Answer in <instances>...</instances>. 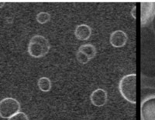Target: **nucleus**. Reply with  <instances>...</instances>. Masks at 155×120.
<instances>
[{
	"label": "nucleus",
	"mask_w": 155,
	"mask_h": 120,
	"mask_svg": "<svg viewBox=\"0 0 155 120\" xmlns=\"http://www.w3.org/2000/svg\"><path fill=\"white\" fill-rule=\"evenodd\" d=\"M128 36L127 33L123 30H116L110 35L109 42L114 48H122L127 44Z\"/></svg>",
	"instance_id": "nucleus-6"
},
{
	"label": "nucleus",
	"mask_w": 155,
	"mask_h": 120,
	"mask_svg": "<svg viewBox=\"0 0 155 120\" xmlns=\"http://www.w3.org/2000/svg\"><path fill=\"white\" fill-rule=\"evenodd\" d=\"M79 52H83L84 54L86 55L89 59H94L96 56L97 51L95 47L92 44H85V45H81L79 48H78V50Z\"/></svg>",
	"instance_id": "nucleus-9"
},
{
	"label": "nucleus",
	"mask_w": 155,
	"mask_h": 120,
	"mask_svg": "<svg viewBox=\"0 0 155 120\" xmlns=\"http://www.w3.org/2000/svg\"><path fill=\"white\" fill-rule=\"evenodd\" d=\"M119 90L124 99L129 103H137V75L129 74L121 78L119 83Z\"/></svg>",
	"instance_id": "nucleus-1"
},
{
	"label": "nucleus",
	"mask_w": 155,
	"mask_h": 120,
	"mask_svg": "<svg viewBox=\"0 0 155 120\" xmlns=\"http://www.w3.org/2000/svg\"><path fill=\"white\" fill-rule=\"evenodd\" d=\"M90 100L93 106L102 107L107 103L108 94L103 89H97L92 92L90 96Z\"/></svg>",
	"instance_id": "nucleus-7"
},
{
	"label": "nucleus",
	"mask_w": 155,
	"mask_h": 120,
	"mask_svg": "<svg viewBox=\"0 0 155 120\" xmlns=\"http://www.w3.org/2000/svg\"><path fill=\"white\" fill-rule=\"evenodd\" d=\"M51 49V44L47 38L41 35H35L30 40L28 53L34 58H41L46 56Z\"/></svg>",
	"instance_id": "nucleus-2"
},
{
	"label": "nucleus",
	"mask_w": 155,
	"mask_h": 120,
	"mask_svg": "<svg viewBox=\"0 0 155 120\" xmlns=\"http://www.w3.org/2000/svg\"><path fill=\"white\" fill-rule=\"evenodd\" d=\"M140 118L141 120H155V94L147 96L142 100Z\"/></svg>",
	"instance_id": "nucleus-4"
},
{
	"label": "nucleus",
	"mask_w": 155,
	"mask_h": 120,
	"mask_svg": "<svg viewBox=\"0 0 155 120\" xmlns=\"http://www.w3.org/2000/svg\"><path fill=\"white\" fill-rule=\"evenodd\" d=\"M8 120H29V118L25 112H19L18 113H16V115L8 118Z\"/></svg>",
	"instance_id": "nucleus-13"
},
{
	"label": "nucleus",
	"mask_w": 155,
	"mask_h": 120,
	"mask_svg": "<svg viewBox=\"0 0 155 120\" xmlns=\"http://www.w3.org/2000/svg\"><path fill=\"white\" fill-rule=\"evenodd\" d=\"M131 13H133V17H134V19H136V6L134 7L133 10L131 11Z\"/></svg>",
	"instance_id": "nucleus-14"
},
{
	"label": "nucleus",
	"mask_w": 155,
	"mask_h": 120,
	"mask_svg": "<svg viewBox=\"0 0 155 120\" xmlns=\"http://www.w3.org/2000/svg\"><path fill=\"white\" fill-rule=\"evenodd\" d=\"M51 15L46 12H39L38 14L36 16V19H37V22L40 24H45V23H48V22L51 21Z\"/></svg>",
	"instance_id": "nucleus-11"
},
{
	"label": "nucleus",
	"mask_w": 155,
	"mask_h": 120,
	"mask_svg": "<svg viewBox=\"0 0 155 120\" xmlns=\"http://www.w3.org/2000/svg\"><path fill=\"white\" fill-rule=\"evenodd\" d=\"M20 103L17 99L12 97H6L0 101V117L9 118L20 112Z\"/></svg>",
	"instance_id": "nucleus-3"
},
{
	"label": "nucleus",
	"mask_w": 155,
	"mask_h": 120,
	"mask_svg": "<svg viewBox=\"0 0 155 120\" xmlns=\"http://www.w3.org/2000/svg\"><path fill=\"white\" fill-rule=\"evenodd\" d=\"M4 5H5V2H0V9L3 7Z\"/></svg>",
	"instance_id": "nucleus-15"
},
{
	"label": "nucleus",
	"mask_w": 155,
	"mask_h": 120,
	"mask_svg": "<svg viewBox=\"0 0 155 120\" xmlns=\"http://www.w3.org/2000/svg\"><path fill=\"white\" fill-rule=\"evenodd\" d=\"M76 59H77L78 61L82 65L86 64V63H88L90 61L89 58L86 55L84 54L83 52H79V51H78V52L76 53Z\"/></svg>",
	"instance_id": "nucleus-12"
},
{
	"label": "nucleus",
	"mask_w": 155,
	"mask_h": 120,
	"mask_svg": "<svg viewBox=\"0 0 155 120\" xmlns=\"http://www.w3.org/2000/svg\"><path fill=\"white\" fill-rule=\"evenodd\" d=\"M74 35L80 41H86L92 35V29L86 24L79 25L74 30Z\"/></svg>",
	"instance_id": "nucleus-8"
},
{
	"label": "nucleus",
	"mask_w": 155,
	"mask_h": 120,
	"mask_svg": "<svg viewBox=\"0 0 155 120\" xmlns=\"http://www.w3.org/2000/svg\"><path fill=\"white\" fill-rule=\"evenodd\" d=\"M155 16V2H143L141 4V25L146 26Z\"/></svg>",
	"instance_id": "nucleus-5"
},
{
	"label": "nucleus",
	"mask_w": 155,
	"mask_h": 120,
	"mask_svg": "<svg viewBox=\"0 0 155 120\" xmlns=\"http://www.w3.org/2000/svg\"><path fill=\"white\" fill-rule=\"evenodd\" d=\"M37 85L41 91L44 92H48L52 88V82L48 77H41L39 78Z\"/></svg>",
	"instance_id": "nucleus-10"
}]
</instances>
